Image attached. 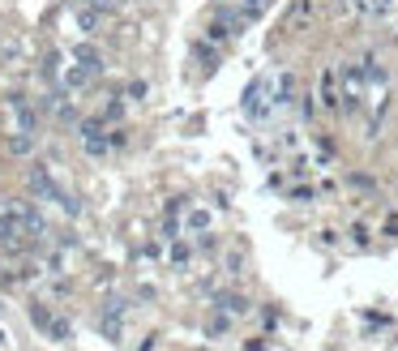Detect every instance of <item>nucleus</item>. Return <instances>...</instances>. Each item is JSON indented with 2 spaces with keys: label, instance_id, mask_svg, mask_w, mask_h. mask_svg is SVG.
<instances>
[{
  "label": "nucleus",
  "instance_id": "obj_5",
  "mask_svg": "<svg viewBox=\"0 0 398 351\" xmlns=\"http://www.w3.org/2000/svg\"><path fill=\"white\" fill-rule=\"evenodd\" d=\"M17 236H26V228H21V210L17 206H9L5 214H0V244L9 248V253H17Z\"/></svg>",
  "mask_w": 398,
  "mask_h": 351
},
{
  "label": "nucleus",
  "instance_id": "obj_10",
  "mask_svg": "<svg viewBox=\"0 0 398 351\" xmlns=\"http://www.w3.org/2000/svg\"><path fill=\"white\" fill-rule=\"evenodd\" d=\"M13 112H17V129L21 133H39V112L26 103V99H13Z\"/></svg>",
  "mask_w": 398,
  "mask_h": 351
},
{
  "label": "nucleus",
  "instance_id": "obj_17",
  "mask_svg": "<svg viewBox=\"0 0 398 351\" xmlns=\"http://www.w3.org/2000/svg\"><path fill=\"white\" fill-rule=\"evenodd\" d=\"M52 321H56V313H47L43 305H31V325H39L43 334H52Z\"/></svg>",
  "mask_w": 398,
  "mask_h": 351
},
{
  "label": "nucleus",
  "instance_id": "obj_22",
  "mask_svg": "<svg viewBox=\"0 0 398 351\" xmlns=\"http://www.w3.org/2000/svg\"><path fill=\"white\" fill-rule=\"evenodd\" d=\"M146 90H150L146 82H129V86H124V103H141V99H146Z\"/></svg>",
  "mask_w": 398,
  "mask_h": 351
},
{
  "label": "nucleus",
  "instance_id": "obj_23",
  "mask_svg": "<svg viewBox=\"0 0 398 351\" xmlns=\"http://www.w3.org/2000/svg\"><path fill=\"white\" fill-rule=\"evenodd\" d=\"M56 206H60V210H64L69 219H78V214H82V206H78V197H69V193H60V202H56Z\"/></svg>",
  "mask_w": 398,
  "mask_h": 351
},
{
  "label": "nucleus",
  "instance_id": "obj_20",
  "mask_svg": "<svg viewBox=\"0 0 398 351\" xmlns=\"http://www.w3.org/2000/svg\"><path fill=\"white\" fill-rule=\"evenodd\" d=\"M266 9H270V0H240V13H244L248 22H257Z\"/></svg>",
  "mask_w": 398,
  "mask_h": 351
},
{
  "label": "nucleus",
  "instance_id": "obj_9",
  "mask_svg": "<svg viewBox=\"0 0 398 351\" xmlns=\"http://www.w3.org/2000/svg\"><path fill=\"white\" fill-rule=\"evenodd\" d=\"M69 60H78V65H82V69H90V73H103V56H98L90 43H78V47H69Z\"/></svg>",
  "mask_w": 398,
  "mask_h": 351
},
{
  "label": "nucleus",
  "instance_id": "obj_24",
  "mask_svg": "<svg viewBox=\"0 0 398 351\" xmlns=\"http://www.w3.org/2000/svg\"><path fill=\"white\" fill-rule=\"evenodd\" d=\"M52 339H56V343H69V339H73V330H69V321H60V317L52 321Z\"/></svg>",
  "mask_w": 398,
  "mask_h": 351
},
{
  "label": "nucleus",
  "instance_id": "obj_12",
  "mask_svg": "<svg viewBox=\"0 0 398 351\" xmlns=\"http://www.w3.org/2000/svg\"><path fill=\"white\" fill-rule=\"evenodd\" d=\"M232 330V313H223V309H214L210 317H206V334H214V339H223Z\"/></svg>",
  "mask_w": 398,
  "mask_h": 351
},
{
  "label": "nucleus",
  "instance_id": "obj_15",
  "mask_svg": "<svg viewBox=\"0 0 398 351\" xmlns=\"http://www.w3.org/2000/svg\"><path fill=\"white\" fill-rule=\"evenodd\" d=\"M184 228H189V232H210V210H202V206H189Z\"/></svg>",
  "mask_w": 398,
  "mask_h": 351
},
{
  "label": "nucleus",
  "instance_id": "obj_27",
  "mask_svg": "<svg viewBox=\"0 0 398 351\" xmlns=\"http://www.w3.org/2000/svg\"><path fill=\"white\" fill-rule=\"evenodd\" d=\"M309 9H313V0H295V5H291V17H309Z\"/></svg>",
  "mask_w": 398,
  "mask_h": 351
},
{
  "label": "nucleus",
  "instance_id": "obj_19",
  "mask_svg": "<svg viewBox=\"0 0 398 351\" xmlns=\"http://www.w3.org/2000/svg\"><path fill=\"white\" fill-rule=\"evenodd\" d=\"M193 56L202 60V69H206V73H210V69H218V52H214V47H206V43H197V47H193Z\"/></svg>",
  "mask_w": 398,
  "mask_h": 351
},
{
  "label": "nucleus",
  "instance_id": "obj_8",
  "mask_svg": "<svg viewBox=\"0 0 398 351\" xmlns=\"http://www.w3.org/2000/svg\"><path fill=\"white\" fill-rule=\"evenodd\" d=\"M214 309L232 313V317H244L253 305H248V296H240V291H214Z\"/></svg>",
  "mask_w": 398,
  "mask_h": 351
},
{
  "label": "nucleus",
  "instance_id": "obj_18",
  "mask_svg": "<svg viewBox=\"0 0 398 351\" xmlns=\"http://www.w3.org/2000/svg\"><path fill=\"white\" fill-rule=\"evenodd\" d=\"M206 35H210V43H227V39H232L236 31H232V26H227V22H223V17H214L210 26H206Z\"/></svg>",
  "mask_w": 398,
  "mask_h": 351
},
{
  "label": "nucleus",
  "instance_id": "obj_1",
  "mask_svg": "<svg viewBox=\"0 0 398 351\" xmlns=\"http://www.w3.org/2000/svg\"><path fill=\"white\" fill-rule=\"evenodd\" d=\"M124 313H129V300H120V296H112L103 313H98V334L107 343H124Z\"/></svg>",
  "mask_w": 398,
  "mask_h": 351
},
{
  "label": "nucleus",
  "instance_id": "obj_30",
  "mask_svg": "<svg viewBox=\"0 0 398 351\" xmlns=\"http://www.w3.org/2000/svg\"><path fill=\"white\" fill-rule=\"evenodd\" d=\"M394 9V0H372V13H377V17H386Z\"/></svg>",
  "mask_w": 398,
  "mask_h": 351
},
{
  "label": "nucleus",
  "instance_id": "obj_31",
  "mask_svg": "<svg viewBox=\"0 0 398 351\" xmlns=\"http://www.w3.org/2000/svg\"><path fill=\"white\" fill-rule=\"evenodd\" d=\"M352 240L356 244H368V228H364V223H356V228H352Z\"/></svg>",
  "mask_w": 398,
  "mask_h": 351
},
{
  "label": "nucleus",
  "instance_id": "obj_11",
  "mask_svg": "<svg viewBox=\"0 0 398 351\" xmlns=\"http://www.w3.org/2000/svg\"><path fill=\"white\" fill-rule=\"evenodd\" d=\"M270 94H275V108H291L295 103V78H291V73H283Z\"/></svg>",
  "mask_w": 398,
  "mask_h": 351
},
{
  "label": "nucleus",
  "instance_id": "obj_28",
  "mask_svg": "<svg viewBox=\"0 0 398 351\" xmlns=\"http://www.w3.org/2000/svg\"><path fill=\"white\" fill-rule=\"evenodd\" d=\"M244 270V257L240 253H227V274H240Z\"/></svg>",
  "mask_w": 398,
  "mask_h": 351
},
{
  "label": "nucleus",
  "instance_id": "obj_32",
  "mask_svg": "<svg viewBox=\"0 0 398 351\" xmlns=\"http://www.w3.org/2000/svg\"><path fill=\"white\" fill-rule=\"evenodd\" d=\"M94 5H98V9L107 13V9H116V5H120V0H94Z\"/></svg>",
  "mask_w": 398,
  "mask_h": 351
},
{
  "label": "nucleus",
  "instance_id": "obj_21",
  "mask_svg": "<svg viewBox=\"0 0 398 351\" xmlns=\"http://www.w3.org/2000/svg\"><path fill=\"white\" fill-rule=\"evenodd\" d=\"M31 146H35V133H17L9 137V155H31Z\"/></svg>",
  "mask_w": 398,
  "mask_h": 351
},
{
  "label": "nucleus",
  "instance_id": "obj_25",
  "mask_svg": "<svg viewBox=\"0 0 398 351\" xmlns=\"http://www.w3.org/2000/svg\"><path fill=\"white\" fill-rule=\"evenodd\" d=\"M56 73H60V56L52 52V56L43 60V78H47V82H56Z\"/></svg>",
  "mask_w": 398,
  "mask_h": 351
},
{
  "label": "nucleus",
  "instance_id": "obj_16",
  "mask_svg": "<svg viewBox=\"0 0 398 351\" xmlns=\"http://www.w3.org/2000/svg\"><path fill=\"white\" fill-rule=\"evenodd\" d=\"M167 257H171V266H176V270H184V266L193 262V248H189L184 240H171V253H167Z\"/></svg>",
  "mask_w": 398,
  "mask_h": 351
},
{
  "label": "nucleus",
  "instance_id": "obj_26",
  "mask_svg": "<svg viewBox=\"0 0 398 351\" xmlns=\"http://www.w3.org/2000/svg\"><path fill=\"white\" fill-rule=\"evenodd\" d=\"M124 116V103H120V99H112V103L103 108V120H120Z\"/></svg>",
  "mask_w": 398,
  "mask_h": 351
},
{
  "label": "nucleus",
  "instance_id": "obj_6",
  "mask_svg": "<svg viewBox=\"0 0 398 351\" xmlns=\"http://www.w3.org/2000/svg\"><path fill=\"white\" fill-rule=\"evenodd\" d=\"M73 22H78L82 35H98V26H103V9H98L94 0H78V5H73Z\"/></svg>",
  "mask_w": 398,
  "mask_h": 351
},
{
  "label": "nucleus",
  "instance_id": "obj_29",
  "mask_svg": "<svg viewBox=\"0 0 398 351\" xmlns=\"http://www.w3.org/2000/svg\"><path fill=\"white\" fill-rule=\"evenodd\" d=\"M291 202H300V206L313 202V189H291Z\"/></svg>",
  "mask_w": 398,
  "mask_h": 351
},
{
  "label": "nucleus",
  "instance_id": "obj_7",
  "mask_svg": "<svg viewBox=\"0 0 398 351\" xmlns=\"http://www.w3.org/2000/svg\"><path fill=\"white\" fill-rule=\"evenodd\" d=\"M266 86H270L266 78H253V82H248V90H244V112L253 116V120H266V112H270V108H266V99H261V94H266Z\"/></svg>",
  "mask_w": 398,
  "mask_h": 351
},
{
  "label": "nucleus",
  "instance_id": "obj_13",
  "mask_svg": "<svg viewBox=\"0 0 398 351\" xmlns=\"http://www.w3.org/2000/svg\"><path fill=\"white\" fill-rule=\"evenodd\" d=\"M334 82H338L334 69L321 73V103H326V108H338V90H334Z\"/></svg>",
  "mask_w": 398,
  "mask_h": 351
},
{
  "label": "nucleus",
  "instance_id": "obj_3",
  "mask_svg": "<svg viewBox=\"0 0 398 351\" xmlns=\"http://www.w3.org/2000/svg\"><path fill=\"white\" fill-rule=\"evenodd\" d=\"M78 133H82V146H86V155H90V159H107L112 137L103 133V120H82V124H78Z\"/></svg>",
  "mask_w": 398,
  "mask_h": 351
},
{
  "label": "nucleus",
  "instance_id": "obj_2",
  "mask_svg": "<svg viewBox=\"0 0 398 351\" xmlns=\"http://www.w3.org/2000/svg\"><path fill=\"white\" fill-rule=\"evenodd\" d=\"M26 180H31V193H35V202H60V185H56V176H52V167H43V163H35L31 171H26Z\"/></svg>",
  "mask_w": 398,
  "mask_h": 351
},
{
  "label": "nucleus",
  "instance_id": "obj_4",
  "mask_svg": "<svg viewBox=\"0 0 398 351\" xmlns=\"http://www.w3.org/2000/svg\"><path fill=\"white\" fill-rule=\"evenodd\" d=\"M338 78H343V99H347V112H356L360 108V94H364V86H368V78H364V65H343L338 69Z\"/></svg>",
  "mask_w": 398,
  "mask_h": 351
},
{
  "label": "nucleus",
  "instance_id": "obj_14",
  "mask_svg": "<svg viewBox=\"0 0 398 351\" xmlns=\"http://www.w3.org/2000/svg\"><path fill=\"white\" fill-rule=\"evenodd\" d=\"M364 78H368V86H386V82H390V73L381 69V60H377V56H364Z\"/></svg>",
  "mask_w": 398,
  "mask_h": 351
}]
</instances>
